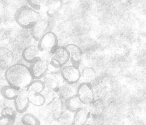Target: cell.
Instances as JSON below:
<instances>
[{
  "label": "cell",
  "instance_id": "cell-1",
  "mask_svg": "<svg viewBox=\"0 0 146 125\" xmlns=\"http://www.w3.org/2000/svg\"><path fill=\"white\" fill-rule=\"evenodd\" d=\"M5 79L7 85L18 89H26L34 79L29 67L22 63H15L5 69Z\"/></svg>",
  "mask_w": 146,
  "mask_h": 125
},
{
  "label": "cell",
  "instance_id": "cell-2",
  "mask_svg": "<svg viewBox=\"0 0 146 125\" xmlns=\"http://www.w3.org/2000/svg\"><path fill=\"white\" fill-rule=\"evenodd\" d=\"M40 16L38 11L35 10L29 5H24L16 10L14 20L20 27L24 29H31Z\"/></svg>",
  "mask_w": 146,
  "mask_h": 125
},
{
  "label": "cell",
  "instance_id": "cell-3",
  "mask_svg": "<svg viewBox=\"0 0 146 125\" xmlns=\"http://www.w3.org/2000/svg\"><path fill=\"white\" fill-rule=\"evenodd\" d=\"M59 46V40L57 36L53 32L48 31L41 37V38L38 41V46L40 53H49L50 55L53 53L56 48Z\"/></svg>",
  "mask_w": 146,
  "mask_h": 125
},
{
  "label": "cell",
  "instance_id": "cell-4",
  "mask_svg": "<svg viewBox=\"0 0 146 125\" xmlns=\"http://www.w3.org/2000/svg\"><path fill=\"white\" fill-rule=\"evenodd\" d=\"M76 95L83 105H90L95 100L94 91L90 83L82 82L76 89Z\"/></svg>",
  "mask_w": 146,
  "mask_h": 125
},
{
  "label": "cell",
  "instance_id": "cell-5",
  "mask_svg": "<svg viewBox=\"0 0 146 125\" xmlns=\"http://www.w3.org/2000/svg\"><path fill=\"white\" fill-rule=\"evenodd\" d=\"M60 74L65 83L67 84L75 85L81 79V71L79 67L73 65H66L63 67Z\"/></svg>",
  "mask_w": 146,
  "mask_h": 125
},
{
  "label": "cell",
  "instance_id": "cell-6",
  "mask_svg": "<svg viewBox=\"0 0 146 125\" xmlns=\"http://www.w3.org/2000/svg\"><path fill=\"white\" fill-rule=\"evenodd\" d=\"M50 26L49 20L47 18L42 17V16L31 29V36L35 40L38 41L47 32H48Z\"/></svg>",
  "mask_w": 146,
  "mask_h": 125
},
{
  "label": "cell",
  "instance_id": "cell-7",
  "mask_svg": "<svg viewBox=\"0 0 146 125\" xmlns=\"http://www.w3.org/2000/svg\"><path fill=\"white\" fill-rule=\"evenodd\" d=\"M48 61L40 58L38 60L31 63L29 68L34 79H41L48 73Z\"/></svg>",
  "mask_w": 146,
  "mask_h": 125
},
{
  "label": "cell",
  "instance_id": "cell-8",
  "mask_svg": "<svg viewBox=\"0 0 146 125\" xmlns=\"http://www.w3.org/2000/svg\"><path fill=\"white\" fill-rule=\"evenodd\" d=\"M42 79L45 87L52 90L57 91L61 85L65 83L61 74H53L47 73Z\"/></svg>",
  "mask_w": 146,
  "mask_h": 125
},
{
  "label": "cell",
  "instance_id": "cell-9",
  "mask_svg": "<svg viewBox=\"0 0 146 125\" xmlns=\"http://www.w3.org/2000/svg\"><path fill=\"white\" fill-rule=\"evenodd\" d=\"M14 108L17 113L26 112L30 106V102L26 89H22L20 94L14 100Z\"/></svg>",
  "mask_w": 146,
  "mask_h": 125
},
{
  "label": "cell",
  "instance_id": "cell-10",
  "mask_svg": "<svg viewBox=\"0 0 146 125\" xmlns=\"http://www.w3.org/2000/svg\"><path fill=\"white\" fill-rule=\"evenodd\" d=\"M65 47L69 52L70 61L72 65L79 67L83 59V52L81 48L75 44H69Z\"/></svg>",
  "mask_w": 146,
  "mask_h": 125
},
{
  "label": "cell",
  "instance_id": "cell-11",
  "mask_svg": "<svg viewBox=\"0 0 146 125\" xmlns=\"http://www.w3.org/2000/svg\"><path fill=\"white\" fill-rule=\"evenodd\" d=\"M40 51L37 45H31L26 47L23 50L22 57L23 60L28 63H33L40 59Z\"/></svg>",
  "mask_w": 146,
  "mask_h": 125
},
{
  "label": "cell",
  "instance_id": "cell-12",
  "mask_svg": "<svg viewBox=\"0 0 146 125\" xmlns=\"http://www.w3.org/2000/svg\"><path fill=\"white\" fill-rule=\"evenodd\" d=\"M51 59L57 62L61 67H64L70 61V55L65 46H58L51 55Z\"/></svg>",
  "mask_w": 146,
  "mask_h": 125
},
{
  "label": "cell",
  "instance_id": "cell-13",
  "mask_svg": "<svg viewBox=\"0 0 146 125\" xmlns=\"http://www.w3.org/2000/svg\"><path fill=\"white\" fill-rule=\"evenodd\" d=\"M90 112L84 106L74 112L72 125H85L90 117Z\"/></svg>",
  "mask_w": 146,
  "mask_h": 125
},
{
  "label": "cell",
  "instance_id": "cell-14",
  "mask_svg": "<svg viewBox=\"0 0 146 125\" xmlns=\"http://www.w3.org/2000/svg\"><path fill=\"white\" fill-rule=\"evenodd\" d=\"M63 5V0H47L44 8L48 18H52L55 16Z\"/></svg>",
  "mask_w": 146,
  "mask_h": 125
},
{
  "label": "cell",
  "instance_id": "cell-15",
  "mask_svg": "<svg viewBox=\"0 0 146 125\" xmlns=\"http://www.w3.org/2000/svg\"><path fill=\"white\" fill-rule=\"evenodd\" d=\"M14 55L12 52L5 47H0V68L7 69L13 64Z\"/></svg>",
  "mask_w": 146,
  "mask_h": 125
},
{
  "label": "cell",
  "instance_id": "cell-16",
  "mask_svg": "<svg viewBox=\"0 0 146 125\" xmlns=\"http://www.w3.org/2000/svg\"><path fill=\"white\" fill-rule=\"evenodd\" d=\"M56 91H57V96L64 101L66 99L76 94V89L74 85L67 84L65 83L61 85Z\"/></svg>",
  "mask_w": 146,
  "mask_h": 125
},
{
  "label": "cell",
  "instance_id": "cell-17",
  "mask_svg": "<svg viewBox=\"0 0 146 125\" xmlns=\"http://www.w3.org/2000/svg\"><path fill=\"white\" fill-rule=\"evenodd\" d=\"M64 106L69 112L74 113L80 108L83 107L84 105L76 94L65 100Z\"/></svg>",
  "mask_w": 146,
  "mask_h": 125
},
{
  "label": "cell",
  "instance_id": "cell-18",
  "mask_svg": "<svg viewBox=\"0 0 146 125\" xmlns=\"http://www.w3.org/2000/svg\"><path fill=\"white\" fill-rule=\"evenodd\" d=\"M22 89H18L11 85H7L1 87L0 93L3 98L7 100H14L17 98V96L20 94Z\"/></svg>",
  "mask_w": 146,
  "mask_h": 125
},
{
  "label": "cell",
  "instance_id": "cell-19",
  "mask_svg": "<svg viewBox=\"0 0 146 125\" xmlns=\"http://www.w3.org/2000/svg\"><path fill=\"white\" fill-rule=\"evenodd\" d=\"M45 87V85L42 80L34 79L29 87L26 89V91L27 93L32 94H42Z\"/></svg>",
  "mask_w": 146,
  "mask_h": 125
},
{
  "label": "cell",
  "instance_id": "cell-20",
  "mask_svg": "<svg viewBox=\"0 0 146 125\" xmlns=\"http://www.w3.org/2000/svg\"><path fill=\"white\" fill-rule=\"evenodd\" d=\"M30 104L36 107H40L46 103V98L42 94H32L27 93Z\"/></svg>",
  "mask_w": 146,
  "mask_h": 125
},
{
  "label": "cell",
  "instance_id": "cell-21",
  "mask_svg": "<svg viewBox=\"0 0 146 125\" xmlns=\"http://www.w3.org/2000/svg\"><path fill=\"white\" fill-rule=\"evenodd\" d=\"M63 107H64V102L63 100L59 98V97H56L51 101V109L53 110V114L56 117L61 116L62 113Z\"/></svg>",
  "mask_w": 146,
  "mask_h": 125
},
{
  "label": "cell",
  "instance_id": "cell-22",
  "mask_svg": "<svg viewBox=\"0 0 146 125\" xmlns=\"http://www.w3.org/2000/svg\"><path fill=\"white\" fill-rule=\"evenodd\" d=\"M96 73L94 69L92 67H87L84 68L81 71V78L84 79V82H87V83H90L96 79Z\"/></svg>",
  "mask_w": 146,
  "mask_h": 125
},
{
  "label": "cell",
  "instance_id": "cell-23",
  "mask_svg": "<svg viewBox=\"0 0 146 125\" xmlns=\"http://www.w3.org/2000/svg\"><path fill=\"white\" fill-rule=\"evenodd\" d=\"M21 122L23 125H40V121L32 113H25L21 117Z\"/></svg>",
  "mask_w": 146,
  "mask_h": 125
},
{
  "label": "cell",
  "instance_id": "cell-24",
  "mask_svg": "<svg viewBox=\"0 0 146 125\" xmlns=\"http://www.w3.org/2000/svg\"><path fill=\"white\" fill-rule=\"evenodd\" d=\"M89 106H90V109H88L89 111L90 112V114H97L100 112L101 110H102L103 108H104V104L103 100L98 99V100H95L94 101L92 104H90Z\"/></svg>",
  "mask_w": 146,
  "mask_h": 125
},
{
  "label": "cell",
  "instance_id": "cell-25",
  "mask_svg": "<svg viewBox=\"0 0 146 125\" xmlns=\"http://www.w3.org/2000/svg\"><path fill=\"white\" fill-rule=\"evenodd\" d=\"M27 1L29 7L35 10L40 12L42 7H44L47 0H27Z\"/></svg>",
  "mask_w": 146,
  "mask_h": 125
},
{
  "label": "cell",
  "instance_id": "cell-26",
  "mask_svg": "<svg viewBox=\"0 0 146 125\" xmlns=\"http://www.w3.org/2000/svg\"><path fill=\"white\" fill-rule=\"evenodd\" d=\"M16 118L7 116H0V125H14Z\"/></svg>",
  "mask_w": 146,
  "mask_h": 125
},
{
  "label": "cell",
  "instance_id": "cell-27",
  "mask_svg": "<svg viewBox=\"0 0 146 125\" xmlns=\"http://www.w3.org/2000/svg\"><path fill=\"white\" fill-rule=\"evenodd\" d=\"M1 116H7L14 117L16 118L17 112L15 110V108H13L10 106H7V107L3 108L1 112Z\"/></svg>",
  "mask_w": 146,
  "mask_h": 125
},
{
  "label": "cell",
  "instance_id": "cell-28",
  "mask_svg": "<svg viewBox=\"0 0 146 125\" xmlns=\"http://www.w3.org/2000/svg\"><path fill=\"white\" fill-rule=\"evenodd\" d=\"M85 125H92V124H85Z\"/></svg>",
  "mask_w": 146,
  "mask_h": 125
}]
</instances>
